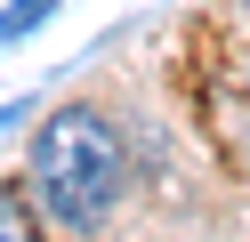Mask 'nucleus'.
I'll use <instances>...</instances> for the list:
<instances>
[{
    "instance_id": "obj_3",
    "label": "nucleus",
    "mask_w": 250,
    "mask_h": 242,
    "mask_svg": "<svg viewBox=\"0 0 250 242\" xmlns=\"http://www.w3.org/2000/svg\"><path fill=\"white\" fill-rule=\"evenodd\" d=\"M49 16H57V0H8V8H0V41H24V32L49 24Z\"/></svg>"
},
{
    "instance_id": "obj_2",
    "label": "nucleus",
    "mask_w": 250,
    "mask_h": 242,
    "mask_svg": "<svg viewBox=\"0 0 250 242\" xmlns=\"http://www.w3.org/2000/svg\"><path fill=\"white\" fill-rule=\"evenodd\" d=\"M41 194H33V177L24 186H0V242H24V234H41Z\"/></svg>"
},
{
    "instance_id": "obj_1",
    "label": "nucleus",
    "mask_w": 250,
    "mask_h": 242,
    "mask_svg": "<svg viewBox=\"0 0 250 242\" xmlns=\"http://www.w3.org/2000/svg\"><path fill=\"white\" fill-rule=\"evenodd\" d=\"M121 186H129V154H121V129L97 105H57L33 137V194L57 226L89 234V226L113 218Z\"/></svg>"
}]
</instances>
